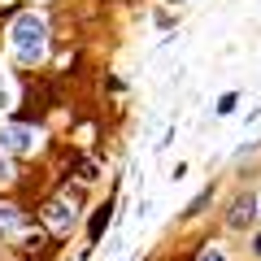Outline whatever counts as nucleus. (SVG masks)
Returning a JSON list of instances; mask_svg holds the SVG:
<instances>
[{"label":"nucleus","instance_id":"9b49d317","mask_svg":"<svg viewBox=\"0 0 261 261\" xmlns=\"http://www.w3.org/2000/svg\"><path fill=\"white\" fill-rule=\"evenodd\" d=\"M257 209H261V200H257Z\"/></svg>","mask_w":261,"mask_h":261},{"label":"nucleus","instance_id":"f03ea898","mask_svg":"<svg viewBox=\"0 0 261 261\" xmlns=\"http://www.w3.org/2000/svg\"><path fill=\"white\" fill-rule=\"evenodd\" d=\"M0 144L9 152H35V130L22 126V122H9V126L0 130Z\"/></svg>","mask_w":261,"mask_h":261},{"label":"nucleus","instance_id":"1a4fd4ad","mask_svg":"<svg viewBox=\"0 0 261 261\" xmlns=\"http://www.w3.org/2000/svg\"><path fill=\"white\" fill-rule=\"evenodd\" d=\"M5 178H9V166H5V157H0V183H5Z\"/></svg>","mask_w":261,"mask_h":261},{"label":"nucleus","instance_id":"0eeeda50","mask_svg":"<svg viewBox=\"0 0 261 261\" xmlns=\"http://www.w3.org/2000/svg\"><path fill=\"white\" fill-rule=\"evenodd\" d=\"M235 105H240V96L231 92V96H222V100H218V109H214V113H218V118H226V113H231Z\"/></svg>","mask_w":261,"mask_h":261},{"label":"nucleus","instance_id":"39448f33","mask_svg":"<svg viewBox=\"0 0 261 261\" xmlns=\"http://www.w3.org/2000/svg\"><path fill=\"white\" fill-rule=\"evenodd\" d=\"M18 226H22L18 209H13V205H0V235H13Z\"/></svg>","mask_w":261,"mask_h":261},{"label":"nucleus","instance_id":"6e6552de","mask_svg":"<svg viewBox=\"0 0 261 261\" xmlns=\"http://www.w3.org/2000/svg\"><path fill=\"white\" fill-rule=\"evenodd\" d=\"M200 261H226V252L222 248H205V252H200Z\"/></svg>","mask_w":261,"mask_h":261},{"label":"nucleus","instance_id":"7ed1b4c3","mask_svg":"<svg viewBox=\"0 0 261 261\" xmlns=\"http://www.w3.org/2000/svg\"><path fill=\"white\" fill-rule=\"evenodd\" d=\"M252 214H257V196H252V192L235 196V205L226 209V226H231V231H244V226L252 222Z\"/></svg>","mask_w":261,"mask_h":261},{"label":"nucleus","instance_id":"f257e3e1","mask_svg":"<svg viewBox=\"0 0 261 261\" xmlns=\"http://www.w3.org/2000/svg\"><path fill=\"white\" fill-rule=\"evenodd\" d=\"M9 44L18 48V57L22 61H39L44 57V18H18L13 22V31H9Z\"/></svg>","mask_w":261,"mask_h":261},{"label":"nucleus","instance_id":"423d86ee","mask_svg":"<svg viewBox=\"0 0 261 261\" xmlns=\"http://www.w3.org/2000/svg\"><path fill=\"white\" fill-rule=\"evenodd\" d=\"M109 214H113V205H105V209H96V218H92V222H87V235H92V240H96V235L105 231V222H109Z\"/></svg>","mask_w":261,"mask_h":261},{"label":"nucleus","instance_id":"20e7f679","mask_svg":"<svg viewBox=\"0 0 261 261\" xmlns=\"http://www.w3.org/2000/svg\"><path fill=\"white\" fill-rule=\"evenodd\" d=\"M48 226H53V231H70V226H74V205H70V200H53V205H48Z\"/></svg>","mask_w":261,"mask_h":261},{"label":"nucleus","instance_id":"9d476101","mask_svg":"<svg viewBox=\"0 0 261 261\" xmlns=\"http://www.w3.org/2000/svg\"><path fill=\"white\" fill-rule=\"evenodd\" d=\"M252 252H257V257H261V235H257V240H252Z\"/></svg>","mask_w":261,"mask_h":261}]
</instances>
